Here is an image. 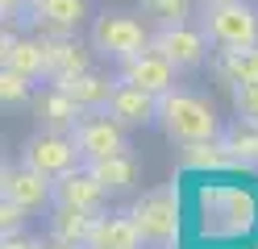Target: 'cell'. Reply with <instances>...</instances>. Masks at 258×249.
I'll list each match as a JSON object with an SVG mask.
<instances>
[{
    "mask_svg": "<svg viewBox=\"0 0 258 249\" xmlns=\"http://www.w3.org/2000/svg\"><path fill=\"white\" fill-rule=\"evenodd\" d=\"M34 112H38V129H50V133H75L79 116H84V108L75 104V100L58 88V83H50L38 100H34Z\"/></svg>",
    "mask_w": 258,
    "mask_h": 249,
    "instance_id": "obj_15",
    "label": "cell"
},
{
    "mask_svg": "<svg viewBox=\"0 0 258 249\" xmlns=\"http://www.w3.org/2000/svg\"><path fill=\"white\" fill-rule=\"evenodd\" d=\"M229 100H233V116L237 121L258 125V83H233Z\"/></svg>",
    "mask_w": 258,
    "mask_h": 249,
    "instance_id": "obj_25",
    "label": "cell"
},
{
    "mask_svg": "<svg viewBox=\"0 0 258 249\" xmlns=\"http://www.w3.org/2000/svg\"><path fill=\"white\" fill-rule=\"evenodd\" d=\"M21 162L34 166V171H42L46 179H58V175L75 171V166H84L75 141L67 137V133H50V129H38V133H29V137L21 141Z\"/></svg>",
    "mask_w": 258,
    "mask_h": 249,
    "instance_id": "obj_6",
    "label": "cell"
},
{
    "mask_svg": "<svg viewBox=\"0 0 258 249\" xmlns=\"http://www.w3.org/2000/svg\"><path fill=\"white\" fill-rule=\"evenodd\" d=\"M38 241H25L21 237V232H17V237H5V245H0V249H34Z\"/></svg>",
    "mask_w": 258,
    "mask_h": 249,
    "instance_id": "obj_28",
    "label": "cell"
},
{
    "mask_svg": "<svg viewBox=\"0 0 258 249\" xmlns=\"http://www.w3.org/2000/svg\"><path fill=\"white\" fill-rule=\"evenodd\" d=\"M196 25L213 50H241L258 46V5L250 0H225V5H196Z\"/></svg>",
    "mask_w": 258,
    "mask_h": 249,
    "instance_id": "obj_4",
    "label": "cell"
},
{
    "mask_svg": "<svg viewBox=\"0 0 258 249\" xmlns=\"http://www.w3.org/2000/svg\"><path fill=\"white\" fill-rule=\"evenodd\" d=\"M175 75H179V66L167 62L158 50H142V54L117 62V79H121V83H134V88L150 92V96H167L171 88H179Z\"/></svg>",
    "mask_w": 258,
    "mask_h": 249,
    "instance_id": "obj_8",
    "label": "cell"
},
{
    "mask_svg": "<svg viewBox=\"0 0 258 249\" xmlns=\"http://www.w3.org/2000/svg\"><path fill=\"white\" fill-rule=\"evenodd\" d=\"M84 166L100 179V187L108 195H125V191H134V183H138V162L129 158V154L104 158V162H84Z\"/></svg>",
    "mask_w": 258,
    "mask_h": 249,
    "instance_id": "obj_20",
    "label": "cell"
},
{
    "mask_svg": "<svg viewBox=\"0 0 258 249\" xmlns=\"http://www.w3.org/2000/svg\"><path fill=\"white\" fill-rule=\"evenodd\" d=\"M0 195L21 208H46V204H54V179L17 162V166H5V175H0Z\"/></svg>",
    "mask_w": 258,
    "mask_h": 249,
    "instance_id": "obj_9",
    "label": "cell"
},
{
    "mask_svg": "<svg viewBox=\"0 0 258 249\" xmlns=\"http://www.w3.org/2000/svg\"><path fill=\"white\" fill-rule=\"evenodd\" d=\"M196 5H225V0H196Z\"/></svg>",
    "mask_w": 258,
    "mask_h": 249,
    "instance_id": "obj_30",
    "label": "cell"
},
{
    "mask_svg": "<svg viewBox=\"0 0 258 249\" xmlns=\"http://www.w3.org/2000/svg\"><path fill=\"white\" fill-rule=\"evenodd\" d=\"M29 5H34V0H0L5 25H29Z\"/></svg>",
    "mask_w": 258,
    "mask_h": 249,
    "instance_id": "obj_27",
    "label": "cell"
},
{
    "mask_svg": "<svg viewBox=\"0 0 258 249\" xmlns=\"http://www.w3.org/2000/svg\"><path fill=\"white\" fill-rule=\"evenodd\" d=\"M92 0H34L29 5V25H42L46 33H75L88 21Z\"/></svg>",
    "mask_w": 258,
    "mask_h": 249,
    "instance_id": "obj_13",
    "label": "cell"
},
{
    "mask_svg": "<svg viewBox=\"0 0 258 249\" xmlns=\"http://www.w3.org/2000/svg\"><path fill=\"white\" fill-rule=\"evenodd\" d=\"M25 212H29V208L5 199V204H0V232H5V237H17V232L25 228Z\"/></svg>",
    "mask_w": 258,
    "mask_h": 249,
    "instance_id": "obj_26",
    "label": "cell"
},
{
    "mask_svg": "<svg viewBox=\"0 0 258 249\" xmlns=\"http://www.w3.org/2000/svg\"><path fill=\"white\" fill-rule=\"evenodd\" d=\"M158 129L171 145H191V141H221V116L213 108V100H204L200 92L171 88L167 96H158Z\"/></svg>",
    "mask_w": 258,
    "mask_h": 249,
    "instance_id": "obj_1",
    "label": "cell"
},
{
    "mask_svg": "<svg viewBox=\"0 0 258 249\" xmlns=\"http://www.w3.org/2000/svg\"><path fill=\"white\" fill-rule=\"evenodd\" d=\"M58 88L67 92L84 112H104L108 100H112V92H117V79L96 75V71H79V75H71V79H58Z\"/></svg>",
    "mask_w": 258,
    "mask_h": 249,
    "instance_id": "obj_16",
    "label": "cell"
},
{
    "mask_svg": "<svg viewBox=\"0 0 258 249\" xmlns=\"http://www.w3.org/2000/svg\"><path fill=\"white\" fill-rule=\"evenodd\" d=\"M71 141H75V149H79L84 162H104V158L129 154L125 125L112 121L108 112H84L79 125H75V133H71Z\"/></svg>",
    "mask_w": 258,
    "mask_h": 249,
    "instance_id": "obj_5",
    "label": "cell"
},
{
    "mask_svg": "<svg viewBox=\"0 0 258 249\" xmlns=\"http://www.w3.org/2000/svg\"><path fill=\"white\" fill-rule=\"evenodd\" d=\"M221 145L229 149V158H241V162H258V125H246L237 121V129H225L221 133Z\"/></svg>",
    "mask_w": 258,
    "mask_h": 249,
    "instance_id": "obj_22",
    "label": "cell"
},
{
    "mask_svg": "<svg viewBox=\"0 0 258 249\" xmlns=\"http://www.w3.org/2000/svg\"><path fill=\"white\" fill-rule=\"evenodd\" d=\"M42 46H46V62H50V79L46 83H58V79H71L79 71H92L96 50L84 46L75 33H42Z\"/></svg>",
    "mask_w": 258,
    "mask_h": 249,
    "instance_id": "obj_10",
    "label": "cell"
},
{
    "mask_svg": "<svg viewBox=\"0 0 258 249\" xmlns=\"http://www.w3.org/2000/svg\"><path fill=\"white\" fill-rule=\"evenodd\" d=\"M129 220L142 237V249H175V241H179V191H175V183L142 191L129 208Z\"/></svg>",
    "mask_w": 258,
    "mask_h": 249,
    "instance_id": "obj_2",
    "label": "cell"
},
{
    "mask_svg": "<svg viewBox=\"0 0 258 249\" xmlns=\"http://www.w3.org/2000/svg\"><path fill=\"white\" fill-rule=\"evenodd\" d=\"M104 112L112 116V121H121L125 129H146V125L158 121V96H150V92L134 88V83H121L117 79V92H112Z\"/></svg>",
    "mask_w": 258,
    "mask_h": 249,
    "instance_id": "obj_11",
    "label": "cell"
},
{
    "mask_svg": "<svg viewBox=\"0 0 258 249\" xmlns=\"http://www.w3.org/2000/svg\"><path fill=\"white\" fill-rule=\"evenodd\" d=\"M100 212H88V208H54L50 216V237L62 241V245H75V249H88V237Z\"/></svg>",
    "mask_w": 258,
    "mask_h": 249,
    "instance_id": "obj_17",
    "label": "cell"
},
{
    "mask_svg": "<svg viewBox=\"0 0 258 249\" xmlns=\"http://www.w3.org/2000/svg\"><path fill=\"white\" fill-rule=\"evenodd\" d=\"M34 249H75V245H62V241H54V237H50V241H46V245H42V241H38V245H34Z\"/></svg>",
    "mask_w": 258,
    "mask_h": 249,
    "instance_id": "obj_29",
    "label": "cell"
},
{
    "mask_svg": "<svg viewBox=\"0 0 258 249\" xmlns=\"http://www.w3.org/2000/svg\"><path fill=\"white\" fill-rule=\"evenodd\" d=\"M213 75L233 88V83H258V46H241V50H217L213 58Z\"/></svg>",
    "mask_w": 258,
    "mask_h": 249,
    "instance_id": "obj_19",
    "label": "cell"
},
{
    "mask_svg": "<svg viewBox=\"0 0 258 249\" xmlns=\"http://www.w3.org/2000/svg\"><path fill=\"white\" fill-rule=\"evenodd\" d=\"M88 249H142V237L129 212H112V216H100L88 237Z\"/></svg>",
    "mask_w": 258,
    "mask_h": 249,
    "instance_id": "obj_18",
    "label": "cell"
},
{
    "mask_svg": "<svg viewBox=\"0 0 258 249\" xmlns=\"http://www.w3.org/2000/svg\"><path fill=\"white\" fill-rule=\"evenodd\" d=\"M179 149H183L179 154L183 166H225V162H233L221 141H191V145H179Z\"/></svg>",
    "mask_w": 258,
    "mask_h": 249,
    "instance_id": "obj_23",
    "label": "cell"
},
{
    "mask_svg": "<svg viewBox=\"0 0 258 249\" xmlns=\"http://www.w3.org/2000/svg\"><path fill=\"white\" fill-rule=\"evenodd\" d=\"M29 88H34V79L9 71V66L0 71V104H5V108H21V104H29Z\"/></svg>",
    "mask_w": 258,
    "mask_h": 249,
    "instance_id": "obj_24",
    "label": "cell"
},
{
    "mask_svg": "<svg viewBox=\"0 0 258 249\" xmlns=\"http://www.w3.org/2000/svg\"><path fill=\"white\" fill-rule=\"evenodd\" d=\"M104 187L88 166H75V171L58 175L54 179V208H88V212H100L104 208Z\"/></svg>",
    "mask_w": 258,
    "mask_h": 249,
    "instance_id": "obj_12",
    "label": "cell"
},
{
    "mask_svg": "<svg viewBox=\"0 0 258 249\" xmlns=\"http://www.w3.org/2000/svg\"><path fill=\"white\" fill-rule=\"evenodd\" d=\"M191 9H196V0H138V13L150 17L154 25H179V21H191Z\"/></svg>",
    "mask_w": 258,
    "mask_h": 249,
    "instance_id": "obj_21",
    "label": "cell"
},
{
    "mask_svg": "<svg viewBox=\"0 0 258 249\" xmlns=\"http://www.w3.org/2000/svg\"><path fill=\"white\" fill-rule=\"evenodd\" d=\"M208 42L200 25L191 21H179V25H158L150 33V50H158L167 62H175L179 71H196V66L208 58Z\"/></svg>",
    "mask_w": 258,
    "mask_h": 249,
    "instance_id": "obj_7",
    "label": "cell"
},
{
    "mask_svg": "<svg viewBox=\"0 0 258 249\" xmlns=\"http://www.w3.org/2000/svg\"><path fill=\"white\" fill-rule=\"evenodd\" d=\"M0 62L9 71H17L25 79H50V62H46V46L38 38H17V33H5L0 42Z\"/></svg>",
    "mask_w": 258,
    "mask_h": 249,
    "instance_id": "obj_14",
    "label": "cell"
},
{
    "mask_svg": "<svg viewBox=\"0 0 258 249\" xmlns=\"http://www.w3.org/2000/svg\"><path fill=\"white\" fill-rule=\"evenodd\" d=\"M88 46L96 50V58H108V62H125L150 50V29L138 21V13L129 9H104L92 17V29H88Z\"/></svg>",
    "mask_w": 258,
    "mask_h": 249,
    "instance_id": "obj_3",
    "label": "cell"
}]
</instances>
